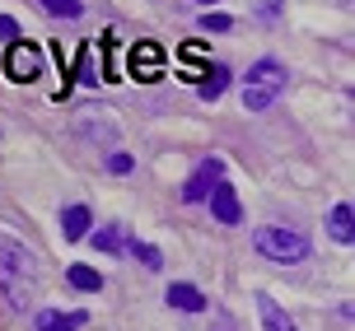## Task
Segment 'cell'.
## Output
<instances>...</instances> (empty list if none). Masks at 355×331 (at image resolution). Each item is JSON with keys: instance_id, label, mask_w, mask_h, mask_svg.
Wrapping results in <instances>:
<instances>
[{"instance_id": "cell-1", "label": "cell", "mask_w": 355, "mask_h": 331, "mask_svg": "<svg viewBox=\"0 0 355 331\" xmlns=\"http://www.w3.org/2000/svg\"><path fill=\"white\" fill-rule=\"evenodd\" d=\"M0 294H5V303H10L15 313H28L33 298H37L33 252L24 243H15V238H5V233H0Z\"/></svg>"}, {"instance_id": "cell-2", "label": "cell", "mask_w": 355, "mask_h": 331, "mask_svg": "<svg viewBox=\"0 0 355 331\" xmlns=\"http://www.w3.org/2000/svg\"><path fill=\"white\" fill-rule=\"evenodd\" d=\"M285 84H290V75H285L281 61H271V56L257 61V66L248 70V80H243V107H248V112H266V107L285 93Z\"/></svg>"}, {"instance_id": "cell-3", "label": "cell", "mask_w": 355, "mask_h": 331, "mask_svg": "<svg viewBox=\"0 0 355 331\" xmlns=\"http://www.w3.org/2000/svg\"><path fill=\"white\" fill-rule=\"evenodd\" d=\"M252 247L262 252L266 262L276 266H295V262H309V238L300 229H281V224H262L252 233Z\"/></svg>"}, {"instance_id": "cell-4", "label": "cell", "mask_w": 355, "mask_h": 331, "mask_svg": "<svg viewBox=\"0 0 355 331\" xmlns=\"http://www.w3.org/2000/svg\"><path fill=\"white\" fill-rule=\"evenodd\" d=\"M5 75L15 80V84H33L47 75V61L37 52L33 42H10V52H5Z\"/></svg>"}, {"instance_id": "cell-5", "label": "cell", "mask_w": 355, "mask_h": 331, "mask_svg": "<svg viewBox=\"0 0 355 331\" xmlns=\"http://www.w3.org/2000/svg\"><path fill=\"white\" fill-rule=\"evenodd\" d=\"M126 75L131 80H141V84H159L164 80V47L159 42H136L131 52H126Z\"/></svg>"}, {"instance_id": "cell-6", "label": "cell", "mask_w": 355, "mask_h": 331, "mask_svg": "<svg viewBox=\"0 0 355 331\" xmlns=\"http://www.w3.org/2000/svg\"><path fill=\"white\" fill-rule=\"evenodd\" d=\"M211 66H215V61H211V47H206L201 37H192V42H182V52H178V75H182L187 84H201Z\"/></svg>"}, {"instance_id": "cell-7", "label": "cell", "mask_w": 355, "mask_h": 331, "mask_svg": "<svg viewBox=\"0 0 355 331\" xmlns=\"http://www.w3.org/2000/svg\"><path fill=\"white\" fill-rule=\"evenodd\" d=\"M215 182H225V163H220V159H206V163H201V168H196L192 177H187V187H182V201H206V196L215 192Z\"/></svg>"}, {"instance_id": "cell-8", "label": "cell", "mask_w": 355, "mask_h": 331, "mask_svg": "<svg viewBox=\"0 0 355 331\" xmlns=\"http://www.w3.org/2000/svg\"><path fill=\"white\" fill-rule=\"evenodd\" d=\"M206 201H211V210H215V220H220V224H239V220H243L239 192H234L230 182H215V192L206 196Z\"/></svg>"}, {"instance_id": "cell-9", "label": "cell", "mask_w": 355, "mask_h": 331, "mask_svg": "<svg viewBox=\"0 0 355 331\" xmlns=\"http://www.w3.org/2000/svg\"><path fill=\"white\" fill-rule=\"evenodd\" d=\"M85 322H89L85 313H61V308H37V313H33L37 331H80Z\"/></svg>"}, {"instance_id": "cell-10", "label": "cell", "mask_w": 355, "mask_h": 331, "mask_svg": "<svg viewBox=\"0 0 355 331\" xmlns=\"http://www.w3.org/2000/svg\"><path fill=\"white\" fill-rule=\"evenodd\" d=\"M89 224H94L89 206H66V210H61V233H66V243H80V238H89Z\"/></svg>"}, {"instance_id": "cell-11", "label": "cell", "mask_w": 355, "mask_h": 331, "mask_svg": "<svg viewBox=\"0 0 355 331\" xmlns=\"http://www.w3.org/2000/svg\"><path fill=\"white\" fill-rule=\"evenodd\" d=\"M168 308H178V313H201L206 308V294L196 289V285H168Z\"/></svg>"}, {"instance_id": "cell-12", "label": "cell", "mask_w": 355, "mask_h": 331, "mask_svg": "<svg viewBox=\"0 0 355 331\" xmlns=\"http://www.w3.org/2000/svg\"><path fill=\"white\" fill-rule=\"evenodd\" d=\"M355 215H351V206L341 201V206H332L327 210V233L337 238V243H355V224H351Z\"/></svg>"}, {"instance_id": "cell-13", "label": "cell", "mask_w": 355, "mask_h": 331, "mask_svg": "<svg viewBox=\"0 0 355 331\" xmlns=\"http://www.w3.org/2000/svg\"><path fill=\"white\" fill-rule=\"evenodd\" d=\"M257 313H262V327L266 331H300L290 317L281 313V308H276V298H266V294H257Z\"/></svg>"}, {"instance_id": "cell-14", "label": "cell", "mask_w": 355, "mask_h": 331, "mask_svg": "<svg viewBox=\"0 0 355 331\" xmlns=\"http://www.w3.org/2000/svg\"><path fill=\"white\" fill-rule=\"evenodd\" d=\"M225 89H230V66H211V70H206V80L196 84V93H201L206 103H215Z\"/></svg>"}, {"instance_id": "cell-15", "label": "cell", "mask_w": 355, "mask_h": 331, "mask_svg": "<svg viewBox=\"0 0 355 331\" xmlns=\"http://www.w3.org/2000/svg\"><path fill=\"white\" fill-rule=\"evenodd\" d=\"M66 280H71L75 289H85V294H98V289H103V276H98L94 266H80V262L66 271Z\"/></svg>"}, {"instance_id": "cell-16", "label": "cell", "mask_w": 355, "mask_h": 331, "mask_svg": "<svg viewBox=\"0 0 355 331\" xmlns=\"http://www.w3.org/2000/svg\"><path fill=\"white\" fill-rule=\"evenodd\" d=\"M89 238H94V247H98V252H107V257H112V252H122V229H117V224L94 229Z\"/></svg>"}, {"instance_id": "cell-17", "label": "cell", "mask_w": 355, "mask_h": 331, "mask_svg": "<svg viewBox=\"0 0 355 331\" xmlns=\"http://www.w3.org/2000/svg\"><path fill=\"white\" fill-rule=\"evenodd\" d=\"M37 5H42L52 19H80V15H85V5H80V0H37Z\"/></svg>"}, {"instance_id": "cell-18", "label": "cell", "mask_w": 355, "mask_h": 331, "mask_svg": "<svg viewBox=\"0 0 355 331\" xmlns=\"http://www.w3.org/2000/svg\"><path fill=\"white\" fill-rule=\"evenodd\" d=\"M131 252H136V262H141L145 271H159V266H164V252L155 243H131Z\"/></svg>"}, {"instance_id": "cell-19", "label": "cell", "mask_w": 355, "mask_h": 331, "mask_svg": "<svg viewBox=\"0 0 355 331\" xmlns=\"http://www.w3.org/2000/svg\"><path fill=\"white\" fill-rule=\"evenodd\" d=\"M234 19L225 15V10H211V15H201V33H230Z\"/></svg>"}, {"instance_id": "cell-20", "label": "cell", "mask_w": 355, "mask_h": 331, "mask_svg": "<svg viewBox=\"0 0 355 331\" xmlns=\"http://www.w3.org/2000/svg\"><path fill=\"white\" fill-rule=\"evenodd\" d=\"M0 37H10V42H19V24L10 15H0Z\"/></svg>"}, {"instance_id": "cell-21", "label": "cell", "mask_w": 355, "mask_h": 331, "mask_svg": "<svg viewBox=\"0 0 355 331\" xmlns=\"http://www.w3.org/2000/svg\"><path fill=\"white\" fill-rule=\"evenodd\" d=\"M107 168H112V173H131V154H112V159H107Z\"/></svg>"}, {"instance_id": "cell-22", "label": "cell", "mask_w": 355, "mask_h": 331, "mask_svg": "<svg viewBox=\"0 0 355 331\" xmlns=\"http://www.w3.org/2000/svg\"><path fill=\"white\" fill-rule=\"evenodd\" d=\"M201 5H215V0H201Z\"/></svg>"}]
</instances>
